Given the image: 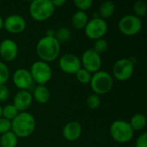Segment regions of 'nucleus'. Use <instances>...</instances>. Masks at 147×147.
<instances>
[{
  "instance_id": "nucleus-5",
  "label": "nucleus",
  "mask_w": 147,
  "mask_h": 147,
  "mask_svg": "<svg viewBox=\"0 0 147 147\" xmlns=\"http://www.w3.org/2000/svg\"><path fill=\"white\" fill-rule=\"evenodd\" d=\"M29 14L37 22H44L49 19L54 13L55 8L51 0H34L29 5Z\"/></svg>"
},
{
  "instance_id": "nucleus-28",
  "label": "nucleus",
  "mask_w": 147,
  "mask_h": 147,
  "mask_svg": "<svg viewBox=\"0 0 147 147\" xmlns=\"http://www.w3.org/2000/svg\"><path fill=\"white\" fill-rule=\"evenodd\" d=\"M9 78V70L5 63L0 61V85H5Z\"/></svg>"
},
{
  "instance_id": "nucleus-19",
  "label": "nucleus",
  "mask_w": 147,
  "mask_h": 147,
  "mask_svg": "<svg viewBox=\"0 0 147 147\" xmlns=\"http://www.w3.org/2000/svg\"><path fill=\"white\" fill-rule=\"evenodd\" d=\"M115 10V4L112 1H104L101 3L99 7V11L97 12L99 17L105 20L111 17Z\"/></svg>"
},
{
  "instance_id": "nucleus-11",
  "label": "nucleus",
  "mask_w": 147,
  "mask_h": 147,
  "mask_svg": "<svg viewBox=\"0 0 147 147\" xmlns=\"http://www.w3.org/2000/svg\"><path fill=\"white\" fill-rule=\"evenodd\" d=\"M60 70L66 74H76L81 68L80 59L73 53H65L59 59Z\"/></svg>"
},
{
  "instance_id": "nucleus-33",
  "label": "nucleus",
  "mask_w": 147,
  "mask_h": 147,
  "mask_svg": "<svg viewBox=\"0 0 147 147\" xmlns=\"http://www.w3.org/2000/svg\"><path fill=\"white\" fill-rule=\"evenodd\" d=\"M51 3L54 8H57V7H62L63 5H65L66 3V1L65 0H52Z\"/></svg>"
},
{
  "instance_id": "nucleus-10",
  "label": "nucleus",
  "mask_w": 147,
  "mask_h": 147,
  "mask_svg": "<svg viewBox=\"0 0 147 147\" xmlns=\"http://www.w3.org/2000/svg\"><path fill=\"white\" fill-rule=\"evenodd\" d=\"M82 68L88 71L90 73L94 74L100 71L102 66L101 55L95 52L92 48L85 50L80 59Z\"/></svg>"
},
{
  "instance_id": "nucleus-8",
  "label": "nucleus",
  "mask_w": 147,
  "mask_h": 147,
  "mask_svg": "<svg viewBox=\"0 0 147 147\" xmlns=\"http://www.w3.org/2000/svg\"><path fill=\"white\" fill-rule=\"evenodd\" d=\"M120 32L126 36H134L142 28V21L134 15H126L121 18L118 23Z\"/></svg>"
},
{
  "instance_id": "nucleus-6",
  "label": "nucleus",
  "mask_w": 147,
  "mask_h": 147,
  "mask_svg": "<svg viewBox=\"0 0 147 147\" xmlns=\"http://www.w3.org/2000/svg\"><path fill=\"white\" fill-rule=\"evenodd\" d=\"M30 75L33 78L34 83L40 85H45L52 78V68L48 63L41 60L35 61L33 63L30 68Z\"/></svg>"
},
{
  "instance_id": "nucleus-9",
  "label": "nucleus",
  "mask_w": 147,
  "mask_h": 147,
  "mask_svg": "<svg viewBox=\"0 0 147 147\" xmlns=\"http://www.w3.org/2000/svg\"><path fill=\"white\" fill-rule=\"evenodd\" d=\"M108 32V23L100 17H93L89 20L84 28L85 35L93 40L102 39Z\"/></svg>"
},
{
  "instance_id": "nucleus-27",
  "label": "nucleus",
  "mask_w": 147,
  "mask_h": 147,
  "mask_svg": "<svg viewBox=\"0 0 147 147\" xmlns=\"http://www.w3.org/2000/svg\"><path fill=\"white\" fill-rule=\"evenodd\" d=\"M86 105L90 109H96L101 105V98L98 95L92 94L88 96L86 100Z\"/></svg>"
},
{
  "instance_id": "nucleus-22",
  "label": "nucleus",
  "mask_w": 147,
  "mask_h": 147,
  "mask_svg": "<svg viewBox=\"0 0 147 147\" xmlns=\"http://www.w3.org/2000/svg\"><path fill=\"white\" fill-rule=\"evenodd\" d=\"M18 113H19V111L16 109V108L12 103L7 104L3 108L2 117L11 121L15 119V117L18 115Z\"/></svg>"
},
{
  "instance_id": "nucleus-25",
  "label": "nucleus",
  "mask_w": 147,
  "mask_h": 147,
  "mask_svg": "<svg viewBox=\"0 0 147 147\" xmlns=\"http://www.w3.org/2000/svg\"><path fill=\"white\" fill-rule=\"evenodd\" d=\"M75 76H76L77 80H78L79 83H81V84H90V80H91L92 74L90 73V72H89L88 71H86L85 69L81 68V69L75 74Z\"/></svg>"
},
{
  "instance_id": "nucleus-31",
  "label": "nucleus",
  "mask_w": 147,
  "mask_h": 147,
  "mask_svg": "<svg viewBox=\"0 0 147 147\" xmlns=\"http://www.w3.org/2000/svg\"><path fill=\"white\" fill-rule=\"evenodd\" d=\"M135 147H147V134H141L136 140Z\"/></svg>"
},
{
  "instance_id": "nucleus-3",
  "label": "nucleus",
  "mask_w": 147,
  "mask_h": 147,
  "mask_svg": "<svg viewBox=\"0 0 147 147\" xmlns=\"http://www.w3.org/2000/svg\"><path fill=\"white\" fill-rule=\"evenodd\" d=\"M109 134L111 138L115 142L125 144L132 140L134 135V131L131 127L128 121L117 120L111 124L109 127Z\"/></svg>"
},
{
  "instance_id": "nucleus-29",
  "label": "nucleus",
  "mask_w": 147,
  "mask_h": 147,
  "mask_svg": "<svg viewBox=\"0 0 147 147\" xmlns=\"http://www.w3.org/2000/svg\"><path fill=\"white\" fill-rule=\"evenodd\" d=\"M74 5L79 11L85 12L91 8V6L93 5V2L91 0H75Z\"/></svg>"
},
{
  "instance_id": "nucleus-14",
  "label": "nucleus",
  "mask_w": 147,
  "mask_h": 147,
  "mask_svg": "<svg viewBox=\"0 0 147 147\" xmlns=\"http://www.w3.org/2000/svg\"><path fill=\"white\" fill-rule=\"evenodd\" d=\"M18 54V46L11 39H5L0 43V57L3 60L10 62L16 59Z\"/></svg>"
},
{
  "instance_id": "nucleus-21",
  "label": "nucleus",
  "mask_w": 147,
  "mask_h": 147,
  "mask_svg": "<svg viewBox=\"0 0 147 147\" xmlns=\"http://www.w3.org/2000/svg\"><path fill=\"white\" fill-rule=\"evenodd\" d=\"M17 142L18 138L12 131L3 134L0 137V147H16Z\"/></svg>"
},
{
  "instance_id": "nucleus-24",
  "label": "nucleus",
  "mask_w": 147,
  "mask_h": 147,
  "mask_svg": "<svg viewBox=\"0 0 147 147\" xmlns=\"http://www.w3.org/2000/svg\"><path fill=\"white\" fill-rule=\"evenodd\" d=\"M54 37L59 43L67 42L71 39V31L69 28L65 27L59 28L54 34Z\"/></svg>"
},
{
  "instance_id": "nucleus-35",
  "label": "nucleus",
  "mask_w": 147,
  "mask_h": 147,
  "mask_svg": "<svg viewBox=\"0 0 147 147\" xmlns=\"http://www.w3.org/2000/svg\"><path fill=\"white\" fill-rule=\"evenodd\" d=\"M2 111H3V108H2V106L0 105V118L2 117Z\"/></svg>"
},
{
  "instance_id": "nucleus-26",
  "label": "nucleus",
  "mask_w": 147,
  "mask_h": 147,
  "mask_svg": "<svg viewBox=\"0 0 147 147\" xmlns=\"http://www.w3.org/2000/svg\"><path fill=\"white\" fill-rule=\"evenodd\" d=\"M108 48H109V44L107 40L104 39H99V40H95L92 49L101 55L102 53H104L105 52H107Z\"/></svg>"
},
{
  "instance_id": "nucleus-4",
  "label": "nucleus",
  "mask_w": 147,
  "mask_h": 147,
  "mask_svg": "<svg viewBox=\"0 0 147 147\" xmlns=\"http://www.w3.org/2000/svg\"><path fill=\"white\" fill-rule=\"evenodd\" d=\"M90 84L94 94L100 96L112 90L114 85L113 77L105 71H99L92 75Z\"/></svg>"
},
{
  "instance_id": "nucleus-17",
  "label": "nucleus",
  "mask_w": 147,
  "mask_h": 147,
  "mask_svg": "<svg viewBox=\"0 0 147 147\" xmlns=\"http://www.w3.org/2000/svg\"><path fill=\"white\" fill-rule=\"evenodd\" d=\"M32 96L33 99H34L38 103L45 104L49 101L51 94L46 85L37 84V86H35L33 90Z\"/></svg>"
},
{
  "instance_id": "nucleus-12",
  "label": "nucleus",
  "mask_w": 147,
  "mask_h": 147,
  "mask_svg": "<svg viewBox=\"0 0 147 147\" xmlns=\"http://www.w3.org/2000/svg\"><path fill=\"white\" fill-rule=\"evenodd\" d=\"M13 84L20 90H28L34 86V81L30 75V72L27 69H17L12 76Z\"/></svg>"
},
{
  "instance_id": "nucleus-30",
  "label": "nucleus",
  "mask_w": 147,
  "mask_h": 147,
  "mask_svg": "<svg viewBox=\"0 0 147 147\" xmlns=\"http://www.w3.org/2000/svg\"><path fill=\"white\" fill-rule=\"evenodd\" d=\"M9 131H11V121L1 117L0 118V134L2 135Z\"/></svg>"
},
{
  "instance_id": "nucleus-18",
  "label": "nucleus",
  "mask_w": 147,
  "mask_h": 147,
  "mask_svg": "<svg viewBox=\"0 0 147 147\" xmlns=\"http://www.w3.org/2000/svg\"><path fill=\"white\" fill-rule=\"evenodd\" d=\"M89 17L85 12L83 11H76L73 16H71V25L72 27L77 30H82L84 29L85 26L87 25L89 22Z\"/></svg>"
},
{
  "instance_id": "nucleus-7",
  "label": "nucleus",
  "mask_w": 147,
  "mask_h": 147,
  "mask_svg": "<svg viewBox=\"0 0 147 147\" xmlns=\"http://www.w3.org/2000/svg\"><path fill=\"white\" fill-rule=\"evenodd\" d=\"M113 76L121 82L127 81L132 78L134 72V64L127 58H122L116 60L113 65Z\"/></svg>"
},
{
  "instance_id": "nucleus-32",
  "label": "nucleus",
  "mask_w": 147,
  "mask_h": 147,
  "mask_svg": "<svg viewBox=\"0 0 147 147\" xmlns=\"http://www.w3.org/2000/svg\"><path fill=\"white\" fill-rule=\"evenodd\" d=\"M9 96V91L5 85H0V102H5Z\"/></svg>"
},
{
  "instance_id": "nucleus-16",
  "label": "nucleus",
  "mask_w": 147,
  "mask_h": 147,
  "mask_svg": "<svg viewBox=\"0 0 147 147\" xmlns=\"http://www.w3.org/2000/svg\"><path fill=\"white\" fill-rule=\"evenodd\" d=\"M82 134V127L78 121H71L66 123L63 128L62 134L65 140L70 142L78 140Z\"/></svg>"
},
{
  "instance_id": "nucleus-34",
  "label": "nucleus",
  "mask_w": 147,
  "mask_h": 147,
  "mask_svg": "<svg viewBox=\"0 0 147 147\" xmlns=\"http://www.w3.org/2000/svg\"><path fill=\"white\" fill-rule=\"evenodd\" d=\"M3 28V19L0 16V29Z\"/></svg>"
},
{
  "instance_id": "nucleus-1",
  "label": "nucleus",
  "mask_w": 147,
  "mask_h": 147,
  "mask_svg": "<svg viewBox=\"0 0 147 147\" xmlns=\"http://www.w3.org/2000/svg\"><path fill=\"white\" fill-rule=\"evenodd\" d=\"M60 43L54 36H44L36 44V53L41 61H54L60 54Z\"/></svg>"
},
{
  "instance_id": "nucleus-23",
  "label": "nucleus",
  "mask_w": 147,
  "mask_h": 147,
  "mask_svg": "<svg viewBox=\"0 0 147 147\" xmlns=\"http://www.w3.org/2000/svg\"><path fill=\"white\" fill-rule=\"evenodd\" d=\"M133 10L134 12V16H136L139 18H141L146 15L147 4L146 2L142 0L136 1L133 5Z\"/></svg>"
},
{
  "instance_id": "nucleus-15",
  "label": "nucleus",
  "mask_w": 147,
  "mask_h": 147,
  "mask_svg": "<svg viewBox=\"0 0 147 147\" xmlns=\"http://www.w3.org/2000/svg\"><path fill=\"white\" fill-rule=\"evenodd\" d=\"M33 96L28 90H19L13 98V105L19 112L27 111L32 105Z\"/></svg>"
},
{
  "instance_id": "nucleus-13",
  "label": "nucleus",
  "mask_w": 147,
  "mask_h": 147,
  "mask_svg": "<svg viewBox=\"0 0 147 147\" xmlns=\"http://www.w3.org/2000/svg\"><path fill=\"white\" fill-rule=\"evenodd\" d=\"M27 22L23 16L14 14L3 20V28L10 34H20L26 28Z\"/></svg>"
},
{
  "instance_id": "nucleus-2",
  "label": "nucleus",
  "mask_w": 147,
  "mask_h": 147,
  "mask_svg": "<svg viewBox=\"0 0 147 147\" xmlns=\"http://www.w3.org/2000/svg\"><path fill=\"white\" fill-rule=\"evenodd\" d=\"M36 127V121L34 115L27 111L19 112L11 121V131L17 138H27L30 136Z\"/></svg>"
},
{
  "instance_id": "nucleus-20",
  "label": "nucleus",
  "mask_w": 147,
  "mask_h": 147,
  "mask_svg": "<svg viewBox=\"0 0 147 147\" xmlns=\"http://www.w3.org/2000/svg\"><path fill=\"white\" fill-rule=\"evenodd\" d=\"M129 124L134 131H141L146 126V118L143 114H135L132 116Z\"/></svg>"
}]
</instances>
